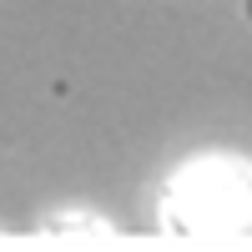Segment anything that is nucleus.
I'll return each mask as SVG.
<instances>
[{
  "instance_id": "1",
  "label": "nucleus",
  "mask_w": 252,
  "mask_h": 252,
  "mask_svg": "<svg viewBox=\"0 0 252 252\" xmlns=\"http://www.w3.org/2000/svg\"><path fill=\"white\" fill-rule=\"evenodd\" d=\"M177 232H252V177L232 161H202L172 187V217Z\"/></svg>"
}]
</instances>
